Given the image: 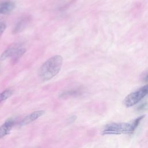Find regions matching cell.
<instances>
[{
  "instance_id": "cell-1",
  "label": "cell",
  "mask_w": 148,
  "mask_h": 148,
  "mask_svg": "<svg viewBox=\"0 0 148 148\" xmlns=\"http://www.w3.org/2000/svg\"><path fill=\"white\" fill-rule=\"evenodd\" d=\"M62 57L56 55L46 60L40 67L38 71V77L42 81L51 79L60 72L62 64Z\"/></svg>"
},
{
  "instance_id": "cell-5",
  "label": "cell",
  "mask_w": 148,
  "mask_h": 148,
  "mask_svg": "<svg viewBox=\"0 0 148 148\" xmlns=\"http://www.w3.org/2000/svg\"><path fill=\"white\" fill-rule=\"evenodd\" d=\"M31 18L30 16H24L22 17L17 21V23L14 25L12 33L13 34H16L23 31L28 25V24L31 21Z\"/></svg>"
},
{
  "instance_id": "cell-9",
  "label": "cell",
  "mask_w": 148,
  "mask_h": 148,
  "mask_svg": "<svg viewBox=\"0 0 148 148\" xmlns=\"http://www.w3.org/2000/svg\"><path fill=\"white\" fill-rule=\"evenodd\" d=\"M82 93V90L80 88L72 89L67 91H65L60 95V98H68L71 97L77 96Z\"/></svg>"
},
{
  "instance_id": "cell-11",
  "label": "cell",
  "mask_w": 148,
  "mask_h": 148,
  "mask_svg": "<svg viewBox=\"0 0 148 148\" xmlns=\"http://www.w3.org/2000/svg\"><path fill=\"white\" fill-rule=\"evenodd\" d=\"M25 51H26V49L24 47H22L21 49H20L19 50L13 57L12 62L16 63L19 60V59L22 57V56L25 53Z\"/></svg>"
},
{
  "instance_id": "cell-13",
  "label": "cell",
  "mask_w": 148,
  "mask_h": 148,
  "mask_svg": "<svg viewBox=\"0 0 148 148\" xmlns=\"http://www.w3.org/2000/svg\"><path fill=\"white\" fill-rule=\"evenodd\" d=\"M147 107V103L145 102V103H143L142 104H140L139 106H138L137 108V110L138 111H142L143 110L145 109H146Z\"/></svg>"
},
{
  "instance_id": "cell-4",
  "label": "cell",
  "mask_w": 148,
  "mask_h": 148,
  "mask_svg": "<svg viewBox=\"0 0 148 148\" xmlns=\"http://www.w3.org/2000/svg\"><path fill=\"white\" fill-rule=\"evenodd\" d=\"M22 45L20 43H13L11 44L1 55L0 56V60L3 61L6 58L13 57L15 54L22 47Z\"/></svg>"
},
{
  "instance_id": "cell-10",
  "label": "cell",
  "mask_w": 148,
  "mask_h": 148,
  "mask_svg": "<svg viewBox=\"0 0 148 148\" xmlns=\"http://www.w3.org/2000/svg\"><path fill=\"white\" fill-rule=\"evenodd\" d=\"M13 91L10 88H7L0 93V103L9 98L12 95Z\"/></svg>"
},
{
  "instance_id": "cell-8",
  "label": "cell",
  "mask_w": 148,
  "mask_h": 148,
  "mask_svg": "<svg viewBox=\"0 0 148 148\" xmlns=\"http://www.w3.org/2000/svg\"><path fill=\"white\" fill-rule=\"evenodd\" d=\"M14 124L12 119H9L0 126V139L7 135L12 130Z\"/></svg>"
},
{
  "instance_id": "cell-2",
  "label": "cell",
  "mask_w": 148,
  "mask_h": 148,
  "mask_svg": "<svg viewBox=\"0 0 148 148\" xmlns=\"http://www.w3.org/2000/svg\"><path fill=\"white\" fill-rule=\"evenodd\" d=\"M134 132L131 123H114L105 125L102 131L103 135H119L132 134Z\"/></svg>"
},
{
  "instance_id": "cell-14",
  "label": "cell",
  "mask_w": 148,
  "mask_h": 148,
  "mask_svg": "<svg viewBox=\"0 0 148 148\" xmlns=\"http://www.w3.org/2000/svg\"><path fill=\"white\" fill-rule=\"evenodd\" d=\"M6 28V24L4 23L0 22V35H1Z\"/></svg>"
},
{
  "instance_id": "cell-15",
  "label": "cell",
  "mask_w": 148,
  "mask_h": 148,
  "mask_svg": "<svg viewBox=\"0 0 148 148\" xmlns=\"http://www.w3.org/2000/svg\"><path fill=\"white\" fill-rule=\"evenodd\" d=\"M143 80L146 82H148V72L145 73V75L143 76Z\"/></svg>"
},
{
  "instance_id": "cell-12",
  "label": "cell",
  "mask_w": 148,
  "mask_h": 148,
  "mask_svg": "<svg viewBox=\"0 0 148 148\" xmlns=\"http://www.w3.org/2000/svg\"><path fill=\"white\" fill-rule=\"evenodd\" d=\"M145 117V116L144 115H142V116H140L138 117H137L136 119H135L131 123V127L133 129V130L135 131V130L137 128V127H138L139 123H140V121H142V120Z\"/></svg>"
},
{
  "instance_id": "cell-6",
  "label": "cell",
  "mask_w": 148,
  "mask_h": 148,
  "mask_svg": "<svg viewBox=\"0 0 148 148\" xmlns=\"http://www.w3.org/2000/svg\"><path fill=\"white\" fill-rule=\"evenodd\" d=\"M45 114L44 110H37L31 113V114L25 116L21 121L20 125H25L28 124L38 119L39 117Z\"/></svg>"
},
{
  "instance_id": "cell-3",
  "label": "cell",
  "mask_w": 148,
  "mask_h": 148,
  "mask_svg": "<svg viewBox=\"0 0 148 148\" xmlns=\"http://www.w3.org/2000/svg\"><path fill=\"white\" fill-rule=\"evenodd\" d=\"M147 95H148V84L129 94L125 98L124 104L127 108L133 106L140 102Z\"/></svg>"
},
{
  "instance_id": "cell-7",
  "label": "cell",
  "mask_w": 148,
  "mask_h": 148,
  "mask_svg": "<svg viewBox=\"0 0 148 148\" xmlns=\"http://www.w3.org/2000/svg\"><path fill=\"white\" fill-rule=\"evenodd\" d=\"M15 8L14 3L11 0L0 1V13L5 14L12 12Z\"/></svg>"
}]
</instances>
